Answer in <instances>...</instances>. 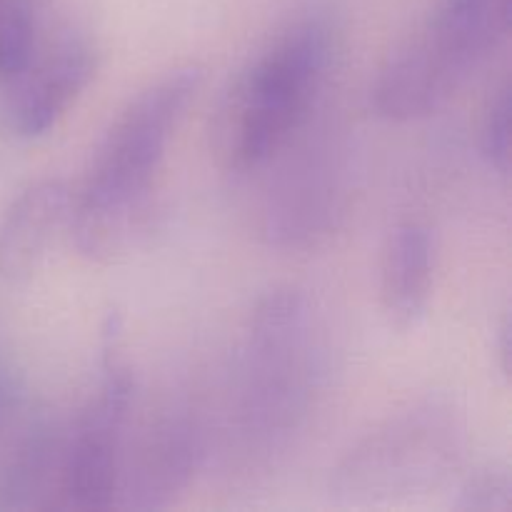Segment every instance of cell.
Masks as SVG:
<instances>
[{"label": "cell", "instance_id": "cell-1", "mask_svg": "<svg viewBox=\"0 0 512 512\" xmlns=\"http://www.w3.org/2000/svg\"><path fill=\"white\" fill-rule=\"evenodd\" d=\"M203 70L185 65L135 95L113 120L73 200L75 248L93 263H113L145 238L165 150L198 95Z\"/></svg>", "mask_w": 512, "mask_h": 512}, {"label": "cell", "instance_id": "cell-2", "mask_svg": "<svg viewBox=\"0 0 512 512\" xmlns=\"http://www.w3.org/2000/svg\"><path fill=\"white\" fill-rule=\"evenodd\" d=\"M333 60V38L320 20H300L245 65L213 123L220 163L250 173L270 163L303 128Z\"/></svg>", "mask_w": 512, "mask_h": 512}, {"label": "cell", "instance_id": "cell-3", "mask_svg": "<svg viewBox=\"0 0 512 512\" xmlns=\"http://www.w3.org/2000/svg\"><path fill=\"white\" fill-rule=\"evenodd\" d=\"M510 15L512 0H440L375 75L370 88L375 115L410 123L443 110L503 48Z\"/></svg>", "mask_w": 512, "mask_h": 512}, {"label": "cell", "instance_id": "cell-4", "mask_svg": "<svg viewBox=\"0 0 512 512\" xmlns=\"http://www.w3.org/2000/svg\"><path fill=\"white\" fill-rule=\"evenodd\" d=\"M465 423L453 403L423 400L358 440L330 475L343 505H393L438 490L463 460Z\"/></svg>", "mask_w": 512, "mask_h": 512}, {"label": "cell", "instance_id": "cell-5", "mask_svg": "<svg viewBox=\"0 0 512 512\" xmlns=\"http://www.w3.org/2000/svg\"><path fill=\"white\" fill-rule=\"evenodd\" d=\"M103 338V380L65 435L55 508L108 510L118 498L125 425L133 408V375L120 360L118 318L108 320Z\"/></svg>", "mask_w": 512, "mask_h": 512}, {"label": "cell", "instance_id": "cell-6", "mask_svg": "<svg viewBox=\"0 0 512 512\" xmlns=\"http://www.w3.org/2000/svg\"><path fill=\"white\" fill-rule=\"evenodd\" d=\"M315 368L313 313L298 290H275L260 300L245 343L250 415L265 425H288L308 400Z\"/></svg>", "mask_w": 512, "mask_h": 512}, {"label": "cell", "instance_id": "cell-7", "mask_svg": "<svg viewBox=\"0 0 512 512\" xmlns=\"http://www.w3.org/2000/svg\"><path fill=\"white\" fill-rule=\"evenodd\" d=\"M98 60L93 45L65 38L0 88V118L20 140L48 135L93 80Z\"/></svg>", "mask_w": 512, "mask_h": 512}, {"label": "cell", "instance_id": "cell-8", "mask_svg": "<svg viewBox=\"0 0 512 512\" xmlns=\"http://www.w3.org/2000/svg\"><path fill=\"white\" fill-rule=\"evenodd\" d=\"M200 440L183 415L158 418L120 460L115 505L133 510H160L175 503L193 480Z\"/></svg>", "mask_w": 512, "mask_h": 512}, {"label": "cell", "instance_id": "cell-9", "mask_svg": "<svg viewBox=\"0 0 512 512\" xmlns=\"http://www.w3.org/2000/svg\"><path fill=\"white\" fill-rule=\"evenodd\" d=\"M73 195L63 180H38L10 203L0 220V278L25 283L48 258L63 225L70 220Z\"/></svg>", "mask_w": 512, "mask_h": 512}, {"label": "cell", "instance_id": "cell-10", "mask_svg": "<svg viewBox=\"0 0 512 512\" xmlns=\"http://www.w3.org/2000/svg\"><path fill=\"white\" fill-rule=\"evenodd\" d=\"M435 285V238L428 225L403 223L390 233L380 260V305L398 333H410L428 315Z\"/></svg>", "mask_w": 512, "mask_h": 512}, {"label": "cell", "instance_id": "cell-11", "mask_svg": "<svg viewBox=\"0 0 512 512\" xmlns=\"http://www.w3.org/2000/svg\"><path fill=\"white\" fill-rule=\"evenodd\" d=\"M65 433L50 420H35L0 453V510L55 508Z\"/></svg>", "mask_w": 512, "mask_h": 512}, {"label": "cell", "instance_id": "cell-12", "mask_svg": "<svg viewBox=\"0 0 512 512\" xmlns=\"http://www.w3.org/2000/svg\"><path fill=\"white\" fill-rule=\"evenodd\" d=\"M38 53V28L30 0H0V88L18 78Z\"/></svg>", "mask_w": 512, "mask_h": 512}, {"label": "cell", "instance_id": "cell-13", "mask_svg": "<svg viewBox=\"0 0 512 512\" xmlns=\"http://www.w3.org/2000/svg\"><path fill=\"white\" fill-rule=\"evenodd\" d=\"M512 505V480L505 465H483L460 483L453 508L468 512H505Z\"/></svg>", "mask_w": 512, "mask_h": 512}, {"label": "cell", "instance_id": "cell-14", "mask_svg": "<svg viewBox=\"0 0 512 512\" xmlns=\"http://www.w3.org/2000/svg\"><path fill=\"white\" fill-rule=\"evenodd\" d=\"M510 115H512V90L505 80L498 93L490 100L483 118V130H480V150L488 160L490 168L503 178L510 175Z\"/></svg>", "mask_w": 512, "mask_h": 512}, {"label": "cell", "instance_id": "cell-15", "mask_svg": "<svg viewBox=\"0 0 512 512\" xmlns=\"http://www.w3.org/2000/svg\"><path fill=\"white\" fill-rule=\"evenodd\" d=\"M512 328H510V320L505 318L503 325H500V338H498V348H500V370L505 375H510V358H512Z\"/></svg>", "mask_w": 512, "mask_h": 512}]
</instances>
